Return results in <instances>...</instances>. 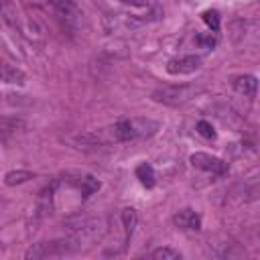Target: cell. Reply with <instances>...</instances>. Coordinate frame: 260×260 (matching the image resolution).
<instances>
[{"label":"cell","mask_w":260,"mask_h":260,"mask_svg":"<svg viewBox=\"0 0 260 260\" xmlns=\"http://www.w3.org/2000/svg\"><path fill=\"white\" fill-rule=\"evenodd\" d=\"M201 18H203V22L209 26L211 32H219L221 22H219V12H217V10H205V12L201 14Z\"/></svg>","instance_id":"2e32d148"},{"label":"cell","mask_w":260,"mask_h":260,"mask_svg":"<svg viewBox=\"0 0 260 260\" xmlns=\"http://www.w3.org/2000/svg\"><path fill=\"white\" fill-rule=\"evenodd\" d=\"M65 181L71 185V187H75L79 193H81V197H89V195H93L95 191H100V187H102V183L93 177V175H89V173H79V171H75V173H65Z\"/></svg>","instance_id":"277c9868"},{"label":"cell","mask_w":260,"mask_h":260,"mask_svg":"<svg viewBox=\"0 0 260 260\" xmlns=\"http://www.w3.org/2000/svg\"><path fill=\"white\" fill-rule=\"evenodd\" d=\"M134 175H136V179L140 181V185L146 187V189L154 187V183H156V173H154L152 165H148V162H140V165L136 167Z\"/></svg>","instance_id":"8fae6325"},{"label":"cell","mask_w":260,"mask_h":260,"mask_svg":"<svg viewBox=\"0 0 260 260\" xmlns=\"http://www.w3.org/2000/svg\"><path fill=\"white\" fill-rule=\"evenodd\" d=\"M51 4L57 10V14L63 18H73L77 14V6L73 0H51Z\"/></svg>","instance_id":"5bb4252c"},{"label":"cell","mask_w":260,"mask_h":260,"mask_svg":"<svg viewBox=\"0 0 260 260\" xmlns=\"http://www.w3.org/2000/svg\"><path fill=\"white\" fill-rule=\"evenodd\" d=\"M173 223L181 230H191V232H197L201 230V215L193 209H181L179 213L173 215Z\"/></svg>","instance_id":"8992f818"},{"label":"cell","mask_w":260,"mask_h":260,"mask_svg":"<svg viewBox=\"0 0 260 260\" xmlns=\"http://www.w3.org/2000/svg\"><path fill=\"white\" fill-rule=\"evenodd\" d=\"M2 4H4V2H2V0H0V6H2Z\"/></svg>","instance_id":"d6986e66"},{"label":"cell","mask_w":260,"mask_h":260,"mask_svg":"<svg viewBox=\"0 0 260 260\" xmlns=\"http://www.w3.org/2000/svg\"><path fill=\"white\" fill-rule=\"evenodd\" d=\"M120 217H122V225H124V242H128L138 225V213L134 207H124Z\"/></svg>","instance_id":"30bf717a"},{"label":"cell","mask_w":260,"mask_h":260,"mask_svg":"<svg viewBox=\"0 0 260 260\" xmlns=\"http://www.w3.org/2000/svg\"><path fill=\"white\" fill-rule=\"evenodd\" d=\"M24 128V120L16 118V116H0V136L6 134H14L16 130Z\"/></svg>","instance_id":"7c38bea8"},{"label":"cell","mask_w":260,"mask_h":260,"mask_svg":"<svg viewBox=\"0 0 260 260\" xmlns=\"http://www.w3.org/2000/svg\"><path fill=\"white\" fill-rule=\"evenodd\" d=\"M197 93H201L199 85H165V87H158L152 91V100L162 106L179 108V106H185L187 102H191Z\"/></svg>","instance_id":"6da1fadb"},{"label":"cell","mask_w":260,"mask_h":260,"mask_svg":"<svg viewBox=\"0 0 260 260\" xmlns=\"http://www.w3.org/2000/svg\"><path fill=\"white\" fill-rule=\"evenodd\" d=\"M53 195H55V183L41 191V195L37 199V213H39V217L49 215L53 211Z\"/></svg>","instance_id":"9c48e42d"},{"label":"cell","mask_w":260,"mask_h":260,"mask_svg":"<svg viewBox=\"0 0 260 260\" xmlns=\"http://www.w3.org/2000/svg\"><path fill=\"white\" fill-rule=\"evenodd\" d=\"M195 43H197L199 47H203V49H215L217 37L211 35V32H207V35H197V37H195Z\"/></svg>","instance_id":"ac0fdd59"},{"label":"cell","mask_w":260,"mask_h":260,"mask_svg":"<svg viewBox=\"0 0 260 260\" xmlns=\"http://www.w3.org/2000/svg\"><path fill=\"white\" fill-rule=\"evenodd\" d=\"M234 89L242 95H250L254 98L258 91V79L254 75H240L234 79Z\"/></svg>","instance_id":"ba28073f"},{"label":"cell","mask_w":260,"mask_h":260,"mask_svg":"<svg viewBox=\"0 0 260 260\" xmlns=\"http://www.w3.org/2000/svg\"><path fill=\"white\" fill-rule=\"evenodd\" d=\"M203 59L199 55H183L167 61V73L171 75H191L201 67Z\"/></svg>","instance_id":"5b68a950"},{"label":"cell","mask_w":260,"mask_h":260,"mask_svg":"<svg viewBox=\"0 0 260 260\" xmlns=\"http://www.w3.org/2000/svg\"><path fill=\"white\" fill-rule=\"evenodd\" d=\"M195 130H197L203 138H207V140H213V138L217 136V134H215V128H213L207 120H199V122H197V126H195Z\"/></svg>","instance_id":"e0dca14e"},{"label":"cell","mask_w":260,"mask_h":260,"mask_svg":"<svg viewBox=\"0 0 260 260\" xmlns=\"http://www.w3.org/2000/svg\"><path fill=\"white\" fill-rule=\"evenodd\" d=\"M0 81L10 83V85H24L26 75H24L22 69H18L16 65H12V63H8L6 59L0 57Z\"/></svg>","instance_id":"52a82bcc"},{"label":"cell","mask_w":260,"mask_h":260,"mask_svg":"<svg viewBox=\"0 0 260 260\" xmlns=\"http://www.w3.org/2000/svg\"><path fill=\"white\" fill-rule=\"evenodd\" d=\"M189 160H191V165L195 169L207 171V173L217 175V177H221V175L228 173V162L221 160V158H217V156H213V154H207V152H193L189 156Z\"/></svg>","instance_id":"3957f363"},{"label":"cell","mask_w":260,"mask_h":260,"mask_svg":"<svg viewBox=\"0 0 260 260\" xmlns=\"http://www.w3.org/2000/svg\"><path fill=\"white\" fill-rule=\"evenodd\" d=\"M75 252L71 240H55V242H39L26 250V258H49V256H65Z\"/></svg>","instance_id":"7a4b0ae2"},{"label":"cell","mask_w":260,"mask_h":260,"mask_svg":"<svg viewBox=\"0 0 260 260\" xmlns=\"http://www.w3.org/2000/svg\"><path fill=\"white\" fill-rule=\"evenodd\" d=\"M30 179H32V173H30V171H24V169L8 171V173L4 175V183H6L8 187H14V185H22V183H26V181H30Z\"/></svg>","instance_id":"4fadbf2b"},{"label":"cell","mask_w":260,"mask_h":260,"mask_svg":"<svg viewBox=\"0 0 260 260\" xmlns=\"http://www.w3.org/2000/svg\"><path fill=\"white\" fill-rule=\"evenodd\" d=\"M150 258H154V260H181V254L177 250H173V248L160 246V248L150 252Z\"/></svg>","instance_id":"9a60e30c"}]
</instances>
